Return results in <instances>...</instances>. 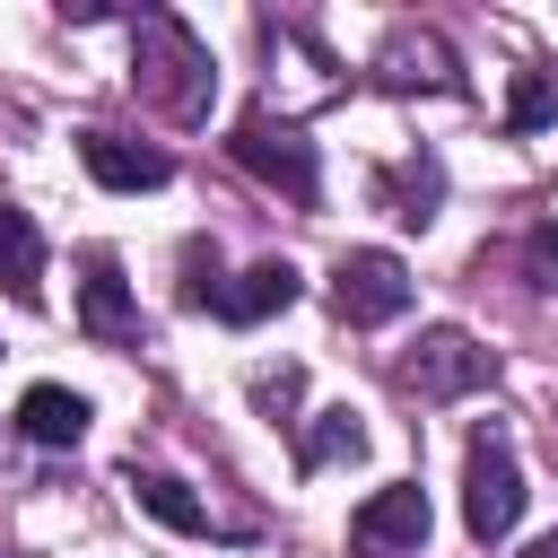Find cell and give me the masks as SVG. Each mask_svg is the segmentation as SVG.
<instances>
[{"mask_svg": "<svg viewBox=\"0 0 558 558\" xmlns=\"http://www.w3.org/2000/svg\"><path fill=\"white\" fill-rule=\"evenodd\" d=\"M357 453H366L357 410H314L305 436H296V471H331V462H357Z\"/></svg>", "mask_w": 558, "mask_h": 558, "instance_id": "cell-14", "label": "cell"}, {"mask_svg": "<svg viewBox=\"0 0 558 558\" xmlns=\"http://www.w3.org/2000/svg\"><path fill=\"white\" fill-rule=\"evenodd\" d=\"M17 427H26L35 445H78V436H87V392H70V384H35V392L17 401Z\"/></svg>", "mask_w": 558, "mask_h": 558, "instance_id": "cell-13", "label": "cell"}, {"mask_svg": "<svg viewBox=\"0 0 558 558\" xmlns=\"http://www.w3.org/2000/svg\"><path fill=\"white\" fill-rule=\"evenodd\" d=\"M78 270H87V279H78V331L105 340V349H131V340H140V305H131V288H122V262L96 244Z\"/></svg>", "mask_w": 558, "mask_h": 558, "instance_id": "cell-8", "label": "cell"}, {"mask_svg": "<svg viewBox=\"0 0 558 558\" xmlns=\"http://www.w3.org/2000/svg\"><path fill=\"white\" fill-rule=\"evenodd\" d=\"M549 122H558V78H549V70H514L506 131H514V140H532V131H549Z\"/></svg>", "mask_w": 558, "mask_h": 558, "instance_id": "cell-16", "label": "cell"}, {"mask_svg": "<svg viewBox=\"0 0 558 558\" xmlns=\"http://www.w3.org/2000/svg\"><path fill=\"white\" fill-rule=\"evenodd\" d=\"M0 288L17 305H44V235L17 201H0Z\"/></svg>", "mask_w": 558, "mask_h": 558, "instance_id": "cell-11", "label": "cell"}, {"mask_svg": "<svg viewBox=\"0 0 558 558\" xmlns=\"http://www.w3.org/2000/svg\"><path fill=\"white\" fill-rule=\"evenodd\" d=\"M523 262H532V288H558V218H541L523 235Z\"/></svg>", "mask_w": 558, "mask_h": 558, "instance_id": "cell-18", "label": "cell"}, {"mask_svg": "<svg viewBox=\"0 0 558 558\" xmlns=\"http://www.w3.org/2000/svg\"><path fill=\"white\" fill-rule=\"evenodd\" d=\"M392 375H401V392H410V401H462V392H480V384L497 375V357H488L471 331H453V323H427Z\"/></svg>", "mask_w": 558, "mask_h": 558, "instance_id": "cell-4", "label": "cell"}, {"mask_svg": "<svg viewBox=\"0 0 558 558\" xmlns=\"http://www.w3.org/2000/svg\"><path fill=\"white\" fill-rule=\"evenodd\" d=\"M174 296H183L192 314L227 296V279H218V244H209V235H192V244H183V288H174Z\"/></svg>", "mask_w": 558, "mask_h": 558, "instance_id": "cell-17", "label": "cell"}, {"mask_svg": "<svg viewBox=\"0 0 558 558\" xmlns=\"http://www.w3.org/2000/svg\"><path fill=\"white\" fill-rule=\"evenodd\" d=\"M523 558H558V532H541V541H532V549H523Z\"/></svg>", "mask_w": 558, "mask_h": 558, "instance_id": "cell-20", "label": "cell"}, {"mask_svg": "<svg viewBox=\"0 0 558 558\" xmlns=\"http://www.w3.org/2000/svg\"><path fill=\"white\" fill-rule=\"evenodd\" d=\"M349 549H366V558L427 549V488H418V480H392V488H375V497L349 514Z\"/></svg>", "mask_w": 558, "mask_h": 558, "instance_id": "cell-6", "label": "cell"}, {"mask_svg": "<svg viewBox=\"0 0 558 558\" xmlns=\"http://www.w3.org/2000/svg\"><path fill=\"white\" fill-rule=\"evenodd\" d=\"M514 514H523L514 436H506L497 418H480V427H471V445H462V532H471L480 549H497V541L514 532Z\"/></svg>", "mask_w": 558, "mask_h": 558, "instance_id": "cell-1", "label": "cell"}, {"mask_svg": "<svg viewBox=\"0 0 558 558\" xmlns=\"http://www.w3.org/2000/svg\"><path fill=\"white\" fill-rule=\"evenodd\" d=\"M375 201H384L401 227H436V201H445V166L418 148V157H401V166H384V174H375Z\"/></svg>", "mask_w": 558, "mask_h": 558, "instance_id": "cell-10", "label": "cell"}, {"mask_svg": "<svg viewBox=\"0 0 558 558\" xmlns=\"http://www.w3.org/2000/svg\"><path fill=\"white\" fill-rule=\"evenodd\" d=\"M375 78L384 87H436V96H462V61H453V44L436 35V26H392L384 35V52H375Z\"/></svg>", "mask_w": 558, "mask_h": 558, "instance_id": "cell-7", "label": "cell"}, {"mask_svg": "<svg viewBox=\"0 0 558 558\" xmlns=\"http://www.w3.org/2000/svg\"><path fill=\"white\" fill-rule=\"evenodd\" d=\"M131 497H140V506H148L166 532H209V506H201V497H192L174 471H131Z\"/></svg>", "mask_w": 558, "mask_h": 558, "instance_id": "cell-15", "label": "cell"}, {"mask_svg": "<svg viewBox=\"0 0 558 558\" xmlns=\"http://www.w3.org/2000/svg\"><path fill=\"white\" fill-rule=\"evenodd\" d=\"M296 288H305V279H296V262H253V270L218 296V314H227V323H270V314H288V305H296Z\"/></svg>", "mask_w": 558, "mask_h": 558, "instance_id": "cell-12", "label": "cell"}, {"mask_svg": "<svg viewBox=\"0 0 558 558\" xmlns=\"http://www.w3.org/2000/svg\"><path fill=\"white\" fill-rule=\"evenodd\" d=\"M296 384H305V375H296V366H279V375H270V366H262V375H253V401H262V410H270V418H288V410H296Z\"/></svg>", "mask_w": 558, "mask_h": 558, "instance_id": "cell-19", "label": "cell"}, {"mask_svg": "<svg viewBox=\"0 0 558 558\" xmlns=\"http://www.w3.org/2000/svg\"><path fill=\"white\" fill-rule=\"evenodd\" d=\"M78 157H87V174L105 192H157V183H174V157L148 148V140H122V131H78Z\"/></svg>", "mask_w": 558, "mask_h": 558, "instance_id": "cell-9", "label": "cell"}, {"mask_svg": "<svg viewBox=\"0 0 558 558\" xmlns=\"http://www.w3.org/2000/svg\"><path fill=\"white\" fill-rule=\"evenodd\" d=\"M131 35L157 52V61H140V78L166 96V113H174V122H201V113H209V52H201V35H192L183 17H166V9H140Z\"/></svg>", "mask_w": 558, "mask_h": 558, "instance_id": "cell-2", "label": "cell"}, {"mask_svg": "<svg viewBox=\"0 0 558 558\" xmlns=\"http://www.w3.org/2000/svg\"><path fill=\"white\" fill-rule=\"evenodd\" d=\"M227 157H235L244 174H262L270 192H288L296 209H314V201H323V174H314V140H305L296 122L244 113V122H235V140H227Z\"/></svg>", "mask_w": 558, "mask_h": 558, "instance_id": "cell-3", "label": "cell"}, {"mask_svg": "<svg viewBox=\"0 0 558 558\" xmlns=\"http://www.w3.org/2000/svg\"><path fill=\"white\" fill-rule=\"evenodd\" d=\"M331 305H340V323L375 331V323L410 314V270H401L384 244H357V253H340V262H331Z\"/></svg>", "mask_w": 558, "mask_h": 558, "instance_id": "cell-5", "label": "cell"}]
</instances>
